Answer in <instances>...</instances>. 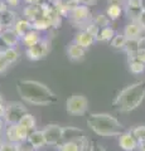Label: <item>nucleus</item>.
<instances>
[{"instance_id":"f257e3e1","label":"nucleus","mask_w":145,"mask_h":151,"mask_svg":"<svg viewBox=\"0 0 145 151\" xmlns=\"http://www.w3.org/2000/svg\"><path fill=\"white\" fill-rule=\"evenodd\" d=\"M17 92L23 101L34 106H49L58 101L56 93L44 83L34 79H20L17 82Z\"/></svg>"},{"instance_id":"f03ea898","label":"nucleus","mask_w":145,"mask_h":151,"mask_svg":"<svg viewBox=\"0 0 145 151\" xmlns=\"http://www.w3.org/2000/svg\"><path fill=\"white\" fill-rule=\"evenodd\" d=\"M145 98V79L134 82L124 89L115 97L112 105L120 112H131L141 105Z\"/></svg>"},{"instance_id":"7ed1b4c3","label":"nucleus","mask_w":145,"mask_h":151,"mask_svg":"<svg viewBox=\"0 0 145 151\" xmlns=\"http://www.w3.org/2000/svg\"><path fill=\"white\" fill-rule=\"evenodd\" d=\"M87 126L102 137L120 136L125 131L123 124L110 113H91L87 117Z\"/></svg>"},{"instance_id":"20e7f679","label":"nucleus","mask_w":145,"mask_h":151,"mask_svg":"<svg viewBox=\"0 0 145 151\" xmlns=\"http://www.w3.org/2000/svg\"><path fill=\"white\" fill-rule=\"evenodd\" d=\"M28 113L27 107L20 102L13 101L6 103L5 106V115H4V120L9 125H17L19 124L22 117Z\"/></svg>"},{"instance_id":"39448f33","label":"nucleus","mask_w":145,"mask_h":151,"mask_svg":"<svg viewBox=\"0 0 145 151\" xmlns=\"http://www.w3.org/2000/svg\"><path fill=\"white\" fill-rule=\"evenodd\" d=\"M88 108V100L83 94H73L66 101V111L69 115L82 116Z\"/></svg>"},{"instance_id":"423d86ee","label":"nucleus","mask_w":145,"mask_h":151,"mask_svg":"<svg viewBox=\"0 0 145 151\" xmlns=\"http://www.w3.org/2000/svg\"><path fill=\"white\" fill-rule=\"evenodd\" d=\"M63 131H64V127L59 126L57 124L47 125L43 129V134H44V137L47 141V145L57 146V145L62 144Z\"/></svg>"},{"instance_id":"0eeeda50","label":"nucleus","mask_w":145,"mask_h":151,"mask_svg":"<svg viewBox=\"0 0 145 151\" xmlns=\"http://www.w3.org/2000/svg\"><path fill=\"white\" fill-rule=\"evenodd\" d=\"M50 44L48 43V40L45 39H42L39 43H37L33 47H29L27 49V57L28 59L30 60H40L43 59L44 57L49 53V49H50Z\"/></svg>"},{"instance_id":"6e6552de","label":"nucleus","mask_w":145,"mask_h":151,"mask_svg":"<svg viewBox=\"0 0 145 151\" xmlns=\"http://www.w3.org/2000/svg\"><path fill=\"white\" fill-rule=\"evenodd\" d=\"M71 19L77 24H87L91 22L90 8L87 5H77L71 10Z\"/></svg>"},{"instance_id":"1a4fd4ad","label":"nucleus","mask_w":145,"mask_h":151,"mask_svg":"<svg viewBox=\"0 0 145 151\" xmlns=\"http://www.w3.org/2000/svg\"><path fill=\"white\" fill-rule=\"evenodd\" d=\"M144 10L143 0H126L125 3V12L131 20H138L140 14Z\"/></svg>"},{"instance_id":"9d476101","label":"nucleus","mask_w":145,"mask_h":151,"mask_svg":"<svg viewBox=\"0 0 145 151\" xmlns=\"http://www.w3.org/2000/svg\"><path fill=\"white\" fill-rule=\"evenodd\" d=\"M139 141L135 139L131 131H124L119 136V146L124 151H134L138 149Z\"/></svg>"},{"instance_id":"9b49d317","label":"nucleus","mask_w":145,"mask_h":151,"mask_svg":"<svg viewBox=\"0 0 145 151\" xmlns=\"http://www.w3.org/2000/svg\"><path fill=\"white\" fill-rule=\"evenodd\" d=\"M0 39L3 40V43L5 44L6 47H12V48H14L18 42H19V39H22V38L18 35V33L15 32V29H12V28H8V29L3 30L1 34H0Z\"/></svg>"},{"instance_id":"f8f14e48","label":"nucleus","mask_w":145,"mask_h":151,"mask_svg":"<svg viewBox=\"0 0 145 151\" xmlns=\"http://www.w3.org/2000/svg\"><path fill=\"white\" fill-rule=\"evenodd\" d=\"M144 29L141 28V25L139 24L136 20H131L128 25L124 28V35L128 38V39H135V38H141Z\"/></svg>"},{"instance_id":"ddd939ff","label":"nucleus","mask_w":145,"mask_h":151,"mask_svg":"<svg viewBox=\"0 0 145 151\" xmlns=\"http://www.w3.org/2000/svg\"><path fill=\"white\" fill-rule=\"evenodd\" d=\"M28 141H29L30 145L33 146L35 150L42 149L44 145H47L43 130H34V131H32L29 134V136H28Z\"/></svg>"},{"instance_id":"4468645a","label":"nucleus","mask_w":145,"mask_h":151,"mask_svg":"<svg viewBox=\"0 0 145 151\" xmlns=\"http://www.w3.org/2000/svg\"><path fill=\"white\" fill-rule=\"evenodd\" d=\"M95 37H92L90 33H87L86 30H81L78 32L76 37H74V43L78 44L82 48H90V47L95 43Z\"/></svg>"},{"instance_id":"2eb2a0df","label":"nucleus","mask_w":145,"mask_h":151,"mask_svg":"<svg viewBox=\"0 0 145 151\" xmlns=\"http://www.w3.org/2000/svg\"><path fill=\"white\" fill-rule=\"evenodd\" d=\"M85 53H86L85 48L79 47L78 44L74 43V42L72 44H69L67 48V55L71 60H82L83 57H85Z\"/></svg>"},{"instance_id":"dca6fc26","label":"nucleus","mask_w":145,"mask_h":151,"mask_svg":"<svg viewBox=\"0 0 145 151\" xmlns=\"http://www.w3.org/2000/svg\"><path fill=\"white\" fill-rule=\"evenodd\" d=\"M14 29L18 33V35L23 38L27 33H29L33 29V24H32V22L27 20V19H18L15 22V24H14Z\"/></svg>"},{"instance_id":"f3484780","label":"nucleus","mask_w":145,"mask_h":151,"mask_svg":"<svg viewBox=\"0 0 145 151\" xmlns=\"http://www.w3.org/2000/svg\"><path fill=\"white\" fill-rule=\"evenodd\" d=\"M23 14H24L27 20L33 23L42 15V10H40L39 5H27L24 8V10H23Z\"/></svg>"},{"instance_id":"a211bd4d","label":"nucleus","mask_w":145,"mask_h":151,"mask_svg":"<svg viewBox=\"0 0 145 151\" xmlns=\"http://www.w3.org/2000/svg\"><path fill=\"white\" fill-rule=\"evenodd\" d=\"M40 40H42V38L39 35V32L35 30V29H32L29 33H27V34L22 38V42L24 43V45L28 47V48L35 45L37 43H39Z\"/></svg>"},{"instance_id":"6ab92c4d","label":"nucleus","mask_w":145,"mask_h":151,"mask_svg":"<svg viewBox=\"0 0 145 151\" xmlns=\"http://www.w3.org/2000/svg\"><path fill=\"white\" fill-rule=\"evenodd\" d=\"M124 49L126 50L128 55L135 54L140 49V38H135V39H128V40H126V44H125V48Z\"/></svg>"},{"instance_id":"aec40b11","label":"nucleus","mask_w":145,"mask_h":151,"mask_svg":"<svg viewBox=\"0 0 145 151\" xmlns=\"http://www.w3.org/2000/svg\"><path fill=\"white\" fill-rule=\"evenodd\" d=\"M33 29H35V30H38V32H40V30H45V29H48V28L52 25V23H50V20L47 17H39L37 20H34L33 23Z\"/></svg>"},{"instance_id":"412c9836","label":"nucleus","mask_w":145,"mask_h":151,"mask_svg":"<svg viewBox=\"0 0 145 151\" xmlns=\"http://www.w3.org/2000/svg\"><path fill=\"white\" fill-rule=\"evenodd\" d=\"M129 69L133 74H143L145 72V64L138 59H129Z\"/></svg>"},{"instance_id":"4be33fe9","label":"nucleus","mask_w":145,"mask_h":151,"mask_svg":"<svg viewBox=\"0 0 145 151\" xmlns=\"http://www.w3.org/2000/svg\"><path fill=\"white\" fill-rule=\"evenodd\" d=\"M106 15L110 18V20H116L123 14V6L121 5H109L106 9Z\"/></svg>"},{"instance_id":"5701e85b","label":"nucleus","mask_w":145,"mask_h":151,"mask_svg":"<svg viewBox=\"0 0 145 151\" xmlns=\"http://www.w3.org/2000/svg\"><path fill=\"white\" fill-rule=\"evenodd\" d=\"M115 37V30L111 27H106V28H101L100 34L97 37V40L100 42H111L112 38Z\"/></svg>"},{"instance_id":"b1692460","label":"nucleus","mask_w":145,"mask_h":151,"mask_svg":"<svg viewBox=\"0 0 145 151\" xmlns=\"http://www.w3.org/2000/svg\"><path fill=\"white\" fill-rule=\"evenodd\" d=\"M19 124H22L23 126H25L30 132H32V131H34V130H35V126H37V122H35L34 116H33V115H30L29 112L25 113V115L22 117V120H20Z\"/></svg>"},{"instance_id":"393cba45","label":"nucleus","mask_w":145,"mask_h":151,"mask_svg":"<svg viewBox=\"0 0 145 151\" xmlns=\"http://www.w3.org/2000/svg\"><path fill=\"white\" fill-rule=\"evenodd\" d=\"M4 57L6 58V60L9 62V64L15 63L18 59H19V52H18L15 48H12V47H8L6 49L3 50Z\"/></svg>"},{"instance_id":"a878e982","label":"nucleus","mask_w":145,"mask_h":151,"mask_svg":"<svg viewBox=\"0 0 145 151\" xmlns=\"http://www.w3.org/2000/svg\"><path fill=\"white\" fill-rule=\"evenodd\" d=\"M126 40H128V38H126L123 33V34H115V37L112 38V40L110 43H111V47L114 49H124Z\"/></svg>"},{"instance_id":"bb28decb","label":"nucleus","mask_w":145,"mask_h":151,"mask_svg":"<svg viewBox=\"0 0 145 151\" xmlns=\"http://www.w3.org/2000/svg\"><path fill=\"white\" fill-rule=\"evenodd\" d=\"M1 15H0V24L1 25H13L15 24V15H14V13L9 12V10H5L4 13H0Z\"/></svg>"},{"instance_id":"cd10ccee","label":"nucleus","mask_w":145,"mask_h":151,"mask_svg":"<svg viewBox=\"0 0 145 151\" xmlns=\"http://www.w3.org/2000/svg\"><path fill=\"white\" fill-rule=\"evenodd\" d=\"M5 134H6L8 141H10V142H14V144L20 142L19 137H18V134H17V126H15V125H9Z\"/></svg>"},{"instance_id":"c85d7f7f","label":"nucleus","mask_w":145,"mask_h":151,"mask_svg":"<svg viewBox=\"0 0 145 151\" xmlns=\"http://www.w3.org/2000/svg\"><path fill=\"white\" fill-rule=\"evenodd\" d=\"M58 151H81L76 141H67L58 145Z\"/></svg>"},{"instance_id":"c756f323","label":"nucleus","mask_w":145,"mask_h":151,"mask_svg":"<svg viewBox=\"0 0 145 151\" xmlns=\"http://www.w3.org/2000/svg\"><path fill=\"white\" fill-rule=\"evenodd\" d=\"M92 22L95 23L96 25H99L100 28H106L110 24V18L106 15V14H99L95 18L92 19Z\"/></svg>"},{"instance_id":"7c9ffc66","label":"nucleus","mask_w":145,"mask_h":151,"mask_svg":"<svg viewBox=\"0 0 145 151\" xmlns=\"http://www.w3.org/2000/svg\"><path fill=\"white\" fill-rule=\"evenodd\" d=\"M17 134H18V137H19V141H25L28 140V136H29L30 131L27 129L25 126H23L22 124H17Z\"/></svg>"},{"instance_id":"2f4dec72","label":"nucleus","mask_w":145,"mask_h":151,"mask_svg":"<svg viewBox=\"0 0 145 151\" xmlns=\"http://www.w3.org/2000/svg\"><path fill=\"white\" fill-rule=\"evenodd\" d=\"M130 131L133 132V135L135 136V139H136L139 142L145 140V125L136 126V127H134V129H131Z\"/></svg>"},{"instance_id":"473e14b6","label":"nucleus","mask_w":145,"mask_h":151,"mask_svg":"<svg viewBox=\"0 0 145 151\" xmlns=\"http://www.w3.org/2000/svg\"><path fill=\"white\" fill-rule=\"evenodd\" d=\"M83 30H86L87 33H90V34H91L92 37H95V39L97 40V37H99V34H100V27L96 25L92 20H91L90 23H87Z\"/></svg>"},{"instance_id":"72a5a7b5","label":"nucleus","mask_w":145,"mask_h":151,"mask_svg":"<svg viewBox=\"0 0 145 151\" xmlns=\"http://www.w3.org/2000/svg\"><path fill=\"white\" fill-rule=\"evenodd\" d=\"M17 147H18V151H35V149L30 145V142L28 140L18 142L17 144Z\"/></svg>"},{"instance_id":"f704fd0d","label":"nucleus","mask_w":145,"mask_h":151,"mask_svg":"<svg viewBox=\"0 0 145 151\" xmlns=\"http://www.w3.org/2000/svg\"><path fill=\"white\" fill-rule=\"evenodd\" d=\"M129 59H138V60H140L141 63L145 64V49H144V48H140L135 54L129 55Z\"/></svg>"},{"instance_id":"c9c22d12","label":"nucleus","mask_w":145,"mask_h":151,"mask_svg":"<svg viewBox=\"0 0 145 151\" xmlns=\"http://www.w3.org/2000/svg\"><path fill=\"white\" fill-rule=\"evenodd\" d=\"M9 62L6 60V58L4 57L3 54V52H0V74H3V73H5L6 72V69L9 68Z\"/></svg>"},{"instance_id":"e433bc0d","label":"nucleus","mask_w":145,"mask_h":151,"mask_svg":"<svg viewBox=\"0 0 145 151\" xmlns=\"http://www.w3.org/2000/svg\"><path fill=\"white\" fill-rule=\"evenodd\" d=\"M0 151H18L17 144L10 142V141H8V142H4L1 145V147H0Z\"/></svg>"},{"instance_id":"4c0bfd02","label":"nucleus","mask_w":145,"mask_h":151,"mask_svg":"<svg viewBox=\"0 0 145 151\" xmlns=\"http://www.w3.org/2000/svg\"><path fill=\"white\" fill-rule=\"evenodd\" d=\"M88 151H106L104 146H101L100 144H97V142H93L91 146H90V149H88Z\"/></svg>"},{"instance_id":"58836bf2","label":"nucleus","mask_w":145,"mask_h":151,"mask_svg":"<svg viewBox=\"0 0 145 151\" xmlns=\"http://www.w3.org/2000/svg\"><path fill=\"white\" fill-rule=\"evenodd\" d=\"M125 3H126V0H107V4H109V5H121V6H125Z\"/></svg>"},{"instance_id":"ea45409f","label":"nucleus","mask_w":145,"mask_h":151,"mask_svg":"<svg viewBox=\"0 0 145 151\" xmlns=\"http://www.w3.org/2000/svg\"><path fill=\"white\" fill-rule=\"evenodd\" d=\"M136 22L139 23L140 25H141V28H143V29H144V32H145V9L143 10V13L140 14V17H139V19H138Z\"/></svg>"},{"instance_id":"a19ab883","label":"nucleus","mask_w":145,"mask_h":151,"mask_svg":"<svg viewBox=\"0 0 145 151\" xmlns=\"http://www.w3.org/2000/svg\"><path fill=\"white\" fill-rule=\"evenodd\" d=\"M79 4L82 5H87V6H91V5H95L97 3V0H78Z\"/></svg>"},{"instance_id":"79ce46f5","label":"nucleus","mask_w":145,"mask_h":151,"mask_svg":"<svg viewBox=\"0 0 145 151\" xmlns=\"http://www.w3.org/2000/svg\"><path fill=\"white\" fill-rule=\"evenodd\" d=\"M5 3L9 6H18L20 3V0H5Z\"/></svg>"},{"instance_id":"37998d69","label":"nucleus","mask_w":145,"mask_h":151,"mask_svg":"<svg viewBox=\"0 0 145 151\" xmlns=\"http://www.w3.org/2000/svg\"><path fill=\"white\" fill-rule=\"evenodd\" d=\"M27 5H39L40 0H24Z\"/></svg>"},{"instance_id":"c03bdc74","label":"nucleus","mask_w":145,"mask_h":151,"mask_svg":"<svg viewBox=\"0 0 145 151\" xmlns=\"http://www.w3.org/2000/svg\"><path fill=\"white\" fill-rule=\"evenodd\" d=\"M5 106H6V103L0 105V117H3V119H4V115H5Z\"/></svg>"},{"instance_id":"a18cd8bd","label":"nucleus","mask_w":145,"mask_h":151,"mask_svg":"<svg viewBox=\"0 0 145 151\" xmlns=\"http://www.w3.org/2000/svg\"><path fill=\"white\" fill-rule=\"evenodd\" d=\"M138 150H139V151H145V140H144V141H140V142H139Z\"/></svg>"},{"instance_id":"49530a36","label":"nucleus","mask_w":145,"mask_h":151,"mask_svg":"<svg viewBox=\"0 0 145 151\" xmlns=\"http://www.w3.org/2000/svg\"><path fill=\"white\" fill-rule=\"evenodd\" d=\"M140 48L145 49V35H143L141 38H140Z\"/></svg>"},{"instance_id":"de8ad7c7","label":"nucleus","mask_w":145,"mask_h":151,"mask_svg":"<svg viewBox=\"0 0 145 151\" xmlns=\"http://www.w3.org/2000/svg\"><path fill=\"white\" fill-rule=\"evenodd\" d=\"M3 129H4V121H3L1 117H0V132L3 131Z\"/></svg>"},{"instance_id":"09e8293b","label":"nucleus","mask_w":145,"mask_h":151,"mask_svg":"<svg viewBox=\"0 0 145 151\" xmlns=\"http://www.w3.org/2000/svg\"><path fill=\"white\" fill-rule=\"evenodd\" d=\"M4 144V139H3V135H1V132H0V147H1V145Z\"/></svg>"},{"instance_id":"8fccbe9b","label":"nucleus","mask_w":145,"mask_h":151,"mask_svg":"<svg viewBox=\"0 0 145 151\" xmlns=\"http://www.w3.org/2000/svg\"><path fill=\"white\" fill-rule=\"evenodd\" d=\"M3 103H5V102H4V100H3V97H1V96H0V105H3Z\"/></svg>"},{"instance_id":"3c124183","label":"nucleus","mask_w":145,"mask_h":151,"mask_svg":"<svg viewBox=\"0 0 145 151\" xmlns=\"http://www.w3.org/2000/svg\"><path fill=\"white\" fill-rule=\"evenodd\" d=\"M0 1H1V0H0Z\"/></svg>"}]
</instances>
